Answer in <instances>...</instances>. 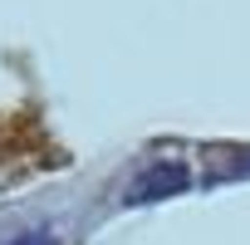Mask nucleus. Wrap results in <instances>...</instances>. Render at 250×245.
Wrapping results in <instances>:
<instances>
[{
    "label": "nucleus",
    "mask_w": 250,
    "mask_h": 245,
    "mask_svg": "<svg viewBox=\"0 0 250 245\" xmlns=\"http://www.w3.org/2000/svg\"><path fill=\"white\" fill-rule=\"evenodd\" d=\"M0 245H59L49 225H30V230H15V235H0Z\"/></svg>",
    "instance_id": "f03ea898"
},
{
    "label": "nucleus",
    "mask_w": 250,
    "mask_h": 245,
    "mask_svg": "<svg viewBox=\"0 0 250 245\" xmlns=\"http://www.w3.org/2000/svg\"><path fill=\"white\" fill-rule=\"evenodd\" d=\"M187 182H191V172L182 167V162H157V167H147V172H138V182L128 186V206H152V201H167V196H177V191H187Z\"/></svg>",
    "instance_id": "f257e3e1"
}]
</instances>
